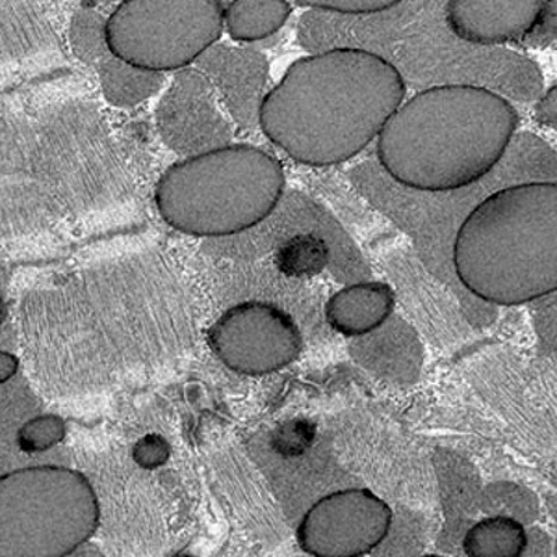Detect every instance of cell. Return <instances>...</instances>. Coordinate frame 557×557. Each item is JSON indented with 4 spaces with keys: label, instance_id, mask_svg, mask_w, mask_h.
I'll return each instance as SVG.
<instances>
[{
    "label": "cell",
    "instance_id": "cell-1",
    "mask_svg": "<svg viewBox=\"0 0 557 557\" xmlns=\"http://www.w3.org/2000/svg\"><path fill=\"white\" fill-rule=\"evenodd\" d=\"M399 70L358 48L298 59L261 99L263 134L301 165L326 168L370 146L406 97Z\"/></svg>",
    "mask_w": 557,
    "mask_h": 557
},
{
    "label": "cell",
    "instance_id": "cell-2",
    "mask_svg": "<svg viewBox=\"0 0 557 557\" xmlns=\"http://www.w3.org/2000/svg\"><path fill=\"white\" fill-rule=\"evenodd\" d=\"M520 116L506 98L469 84L424 89L377 134L376 157L393 181L445 193L480 182L505 157Z\"/></svg>",
    "mask_w": 557,
    "mask_h": 557
},
{
    "label": "cell",
    "instance_id": "cell-3",
    "mask_svg": "<svg viewBox=\"0 0 557 557\" xmlns=\"http://www.w3.org/2000/svg\"><path fill=\"white\" fill-rule=\"evenodd\" d=\"M462 286L497 306H521L557 288V186L522 183L491 194L462 221L453 246Z\"/></svg>",
    "mask_w": 557,
    "mask_h": 557
},
{
    "label": "cell",
    "instance_id": "cell-4",
    "mask_svg": "<svg viewBox=\"0 0 557 557\" xmlns=\"http://www.w3.org/2000/svg\"><path fill=\"white\" fill-rule=\"evenodd\" d=\"M286 187L282 163L250 144L183 158L157 183L159 215L197 237H228L260 225L275 211Z\"/></svg>",
    "mask_w": 557,
    "mask_h": 557
},
{
    "label": "cell",
    "instance_id": "cell-5",
    "mask_svg": "<svg viewBox=\"0 0 557 557\" xmlns=\"http://www.w3.org/2000/svg\"><path fill=\"white\" fill-rule=\"evenodd\" d=\"M98 524V497L82 472L37 466L0 476V557L72 555Z\"/></svg>",
    "mask_w": 557,
    "mask_h": 557
},
{
    "label": "cell",
    "instance_id": "cell-6",
    "mask_svg": "<svg viewBox=\"0 0 557 557\" xmlns=\"http://www.w3.org/2000/svg\"><path fill=\"white\" fill-rule=\"evenodd\" d=\"M223 32L222 0H122L107 18L113 57L158 73L193 66Z\"/></svg>",
    "mask_w": 557,
    "mask_h": 557
},
{
    "label": "cell",
    "instance_id": "cell-7",
    "mask_svg": "<svg viewBox=\"0 0 557 557\" xmlns=\"http://www.w3.org/2000/svg\"><path fill=\"white\" fill-rule=\"evenodd\" d=\"M209 345L228 370L248 376L281 371L302 351L300 327L271 302H243L223 313L208 335Z\"/></svg>",
    "mask_w": 557,
    "mask_h": 557
},
{
    "label": "cell",
    "instance_id": "cell-8",
    "mask_svg": "<svg viewBox=\"0 0 557 557\" xmlns=\"http://www.w3.org/2000/svg\"><path fill=\"white\" fill-rule=\"evenodd\" d=\"M391 506L370 490L337 491L322 497L302 517L297 529L301 550L315 557H358L389 535Z\"/></svg>",
    "mask_w": 557,
    "mask_h": 557
},
{
    "label": "cell",
    "instance_id": "cell-9",
    "mask_svg": "<svg viewBox=\"0 0 557 557\" xmlns=\"http://www.w3.org/2000/svg\"><path fill=\"white\" fill-rule=\"evenodd\" d=\"M156 121L163 144L183 158L231 144L221 97L196 66L178 70L159 99Z\"/></svg>",
    "mask_w": 557,
    "mask_h": 557
},
{
    "label": "cell",
    "instance_id": "cell-10",
    "mask_svg": "<svg viewBox=\"0 0 557 557\" xmlns=\"http://www.w3.org/2000/svg\"><path fill=\"white\" fill-rule=\"evenodd\" d=\"M554 14V0H447L445 16L461 41L492 47L524 41Z\"/></svg>",
    "mask_w": 557,
    "mask_h": 557
},
{
    "label": "cell",
    "instance_id": "cell-11",
    "mask_svg": "<svg viewBox=\"0 0 557 557\" xmlns=\"http://www.w3.org/2000/svg\"><path fill=\"white\" fill-rule=\"evenodd\" d=\"M396 296L382 282L357 283L335 293L325 315L333 331L346 337L364 336L382 326L395 311Z\"/></svg>",
    "mask_w": 557,
    "mask_h": 557
},
{
    "label": "cell",
    "instance_id": "cell-12",
    "mask_svg": "<svg viewBox=\"0 0 557 557\" xmlns=\"http://www.w3.org/2000/svg\"><path fill=\"white\" fill-rule=\"evenodd\" d=\"M96 69L104 99L116 108H136L156 97L166 84L165 73L134 66L112 53Z\"/></svg>",
    "mask_w": 557,
    "mask_h": 557
},
{
    "label": "cell",
    "instance_id": "cell-13",
    "mask_svg": "<svg viewBox=\"0 0 557 557\" xmlns=\"http://www.w3.org/2000/svg\"><path fill=\"white\" fill-rule=\"evenodd\" d=\"M290 14L287 0H232L225 8V29L233 41H262L285 26Z\"/></svg>",
    "mask_w": 557,
    "mask_h": 557
},
{
    "label": "cell",
    "instance_id": "cell-14",
    "mask_svg": "<svg viewBox=\"0 0 557 557\" xmlns=\"http://www.w3.org/2000/svg\"><path fill=\"white\" fill-rule=\"evenodd\" d=\"M529 544L521 522L496 516L476 522L462 541L465 554L472 557H520Z\"/></svg>",
    "mask_w": 557,
    "mask_h": 557
},
{
    "label": "cell",
    "instance_id": "cell-15",
    "mask_svg": "<svg viewBox=\"0 0 557 557\" xmlns=\"http://www.w3.org/2000/svg\"><path fill=\"white\" fill-rule=\"evenodd\" d=\"M69 42L79 61L97 67L111 54L107 42V18L92 8L77 10L70 22Z\"/></svg>",
    "mask_w": 557,
    "mask_h": 557
},
{
    "label": "cell",
    "instance_id": "cell-16",
    "mask_svg": "<svg viewBox=\"0 0 557 557\" xmlns=\"http://www.w3.org/2000/svg\"><path fill=\"white\" fill-rule=\"evenodd\" d=\"M326 263L325 244L313 237H298L288 242L277 257L278 270L295 277L318 275Z\"/></svg>",
    "mask_w": 557,
    "mask_h": 557
},
{
    "label": "cell",
    "instance_id": "cell-17",
    "mask_svg": "<svg viewBox=\"0 0 557 557\" xmlns=\"http://www.w3.org/2000/svg\"><path fill=\"white\" fill-rule=\"evenodd\" d=\"M317 437V424L307 418H295L276 428L273 449L283 457H300L311 449Z\"/></svg>",
    "mask_w": 557,
    "mask_h": 557
},
{
    "label": "cell",
    "instance_id": "cell-18",
    "mask_svg": "<svg viewBox=\"0 0 557 557\" xmlns=\"http://www.w3.org/2000/svg\"><path fill=\"white\" fill-rule=\"evenodd\" d=\"M64 425L61 418L44 416L34 418L18 432V445L26 451H42L63 440Z\"/></svg>",
    "mask_w": 557,
    "mask_h": 557
},
{
    "label": "cell",
    "instance_id": "cell-19",
    "mask_svg": "<svg viewBox=\"0 0 557 557\" xmlns=\"http://www.w3.org/2000/svg\"><path fill=\"white\" fill-rule=\"evenodd\" d=\"M300 7L347 14V16H366L386 12L400 4L403 0H295Z\"/></svg>",
    "mask_w": 557,
    "mask_h": 557
},
{
    "label": "cell",
    "instance_id": "cell-20",
    "mask_svg": "<svg viewBox=\"0 0 557 557\" xmlns=\"http://www.w3.org/2000/svg\"><path fill=\"white\" fill-rule=\"evenodd\" d=\"M168 446L162 437L148 435L136 447V459L144 467H157L166 460Z\"/></svg>",
    "mask_w": 557,
    "mask_h": 557
},
{
    "label": "cell",
    "instance_id": "cell-21",
    "mask_svg": "<svg viewBox=\"0 0 557 557\" xmlns=\"http://www.w3.org/2000/svg\"><path fill=\"white\" fill-rule=\"evenodd\" d=\"M556 109H557V97L556 87L552 86L545 96L542 97L539 104H536V119L539 122L544 124L546 127H550L552 131L556 128Z\"/></svg>",
    "mask_w": 557,
    "mask_h": 557
},
{
    "label": "cell",
    "instance_id": "cell-22",
    "mask_svg": "<svg viewBox=\"0 0 557 557\" xmlns=\"http://www.w3.org/2000/svg\"><path fill=\"white\" fill-rule=\"evenodd\" d=\"M18 360L12 352L0 350V385L12 380L17 374Z\"/></svg>",
    "mask_w": 557,
    "mask_h": 557
},
{
    "label": "cell",
    "instance_id": "cell-23",
    "mask_svg": "<svg viewBox=\"0 0 557 557\" xmlns=\"http://www.w3.org/2000/svg\"><path fill=\"white\" fill-rule=\"evenodd\" d=\"M7 305H4L3 298L0 297V327H2L4 320H7Z\"/></svg>",
    "mask_w": 557,
    "mask_h": 557
}]
</instances>
